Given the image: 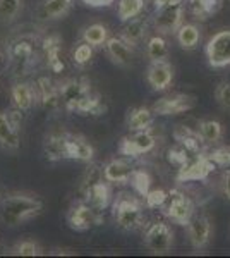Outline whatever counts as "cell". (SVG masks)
Here are the masks:
<instances>
[{
  "label": "cell",
  "mask_w": 230,
  "mask_h": 258,
  "mask_svg": "<svg viewBox=\"0 0 230 258\" xmlns=\"http://www.w3.org/2000/svg\"><path fill=\"white\" fill-rule=\"evenodd\" d=\"M41 210L43 202L35 195L14 191L0 197V220L7 227H18L26 220L38 217Z\"/></svg>",
  "instance_id": "cell-1"
},
{
  "label": "cell",
  "mask_w": 230,
  "mask_h": 258,
  "mask_svg": "<svg viewBox=\"0 0 230 258\" xmlns=\"http://www.w3.org/2000/svg\"><path fill=\"white\" fill-rule=\"evenodd\" d=\"M7 57H9V64L14 76H28L38 60L36 59L38 53L35 50L31 36H21L12 41L7 50Z\"/></svg>",
  "instance_id": "cell-2"
},
{
  "label": "cell",
  "mask_w": 230,
  "mask_h": 258,
  "mask_svg": "<svg viewBox=\"0 0 230 258\" xmlns=\"http://www.w3.org/2000/svg\"><path fill=\"white\" fill-rule=\"evenodd\" d=\"M114 219L117 226L124 231H137L144 224L143 207L136 198L119 195L114 202Z\"/></svg>",
  "instance_id": "cell-3"
},
{
  "label": "cell",
  "mask_w": 230,
  "mask_h": 258,
  "mask_svg": "<svg viewBox=\"0 0 230 258\" xmlns=\"http://www.w3.org/2000/svg\"><path fill=\"white\" fill-rule=\"evenodd\" d=\"M162 209L165 217L179 224V226H187L191 219L194 217V205H192L191 198L179 189L169 191V198Z\"/></svg>",
  "instance_id": "cell-4"
},
{
  "label": "cell",
  "mask_w": 230,
  "mask_h": 258,
  "mask_svg": "<svg viewBox=\"0 0 230 258\" xmlns=\"http://www.w3.org/2000/svg\"><path fill=\"white\" fill-rule=\"evenodd\" d=\"M67 224L76 232L90 231L95 226L102 224V212L96 210L88 202H83L81 200L74 207H70V210L67 212Z\"/></svg>",
  "instance_id": "cell-5"
},
{
  "label": "cell",
  "mask_w": 230,
  "mask_h": 258,
  "mask_svg": "<svg viewBox=\"0 0 230 258\" xmlns=\"http://www.w3.org/2000/svg\"><path fill=\"white\" fill-rule=\"evenodd\" d=\"M58 90H60L62 105L69 112H76L79 103L93 91L91 83L86 78H76V80H65L58 83Z\"/></svg>",
  "instance_id": "cell-6"
},
{
  "label": "cell",
  "mask_w": 230,
  "mask_h": 258,
  "mask_svg": "<svg viewBox=\"0 0 230 258\" xmlns=\"http://www.w3.org/2000/svg\"><path fill=\"white\" fill-rule=\"evenodd\" d=\"M208 64L215 69H221L230 66V31H218L213 35L206 45Z\"/></svg>",
  "instance_id": "cell-7"
},
{
  "label": "cell",
  "mask_w": 230,
  "mask_h": 258,
  "mask_svg": "<svg viewBox=\"0 0 230 258\" xmlns=\"http://www.w3.org/2000/svg\"><path fill=\"white\" fill-rule=\"evenodd\" d=\"M155 136L146 131H132V135L124 136L119 143V153L124 157H141L144 153H149L155 148Z\"/></svg>",
  "instance_id": "cell-8"
},
{
  "label": "cell",
  "mask_w": 230,
  "mask_h": 258,
  "mask_svg": "<svg viewBox=\"0 0 230 258\" xmlns=\"http://www.w3.org/2000/svg\"><path fill=\"white\" fill-rule=\"evenodd\" d=\"M144 246L148 249H151L153 253H167L170 251L174 244V232L167 224L163 222H157V224H151L148 229L144 231Z\"/></svg>",
  "instance_id": "cell-9"
},
{
  "label": "cell",
  "mask_w": 230,
  "mask_h": 258,
  "mask_svg": "<svg viewBox=\"0 0 230 258\" xmlns=\"http://www.w3.org/2000/svg\"><path fill=\"white\" fill-rule=\"evenodd\" d=\"M182 16L184 7L182 4H174V6L160 7L155 12L153 26L160 35H170V33H177L179 28L182 26Z\"/></svg>",
  "instance_id": "cell-10"
},
{
  "label": "cell",
  "mask_w": 230,
  "mask_h": 258,
  "mask_svg": "<svg viewBox=\"0 0 230 258\" xmlns=\"http://www.w3.org/2000/svg\"><path fill=\"white\" fill-rule=\"evenodd\" d=\"M196 98L192 95H184L177 93L172 97H163L153 103V112L155 115H177L184 114V112L194 109Z\"/></svg>",
  "instance_id": "cell-11"
},
{
  "label": "cell",
  "mask_w": 230,
  "mask_h": 258,
  "mask_svg": "<svg viewBox=\"0 0 230 258\" xmlns=\"http://www.w3.org/2000/svg\"><path fill=\"white\" fill-rule=\"evenodd\" d=\"M35 91H36V103H40L45 110L55 112L60 109L62 98L60 90H58V83H53L50 78L41 76L35 81Z\"/></svg>",
  "instance_id": "cell-12"
},
{
  "label": "cell",
  "mask_w": 230,
  "mask_h": 258,
  "mask_svg": "<svg viewBox=\"0 0 230 258\" xmlns=\"http://www.w3.org/2000/svg\"><path fill=\"white\" fill-rule=\"evenodd\" d=\"M216 169V164L208 155H198V159L191 160L187 165L179 169L177 181L189 182V181H204L213 170Z\"/></svg>",
  "instance_id": "cell-13"
},
{
  "label": "cell",
  "mask_w": 230,
  "mask_h": 258,
  "mask_svg": "<svg viewBox=\"0 0 230 258\" xmlns=\"http://www.w3.org/2000/svg\"><path fill=\"white\" fill-rule=\"evenodd\" d=\"M174 68L167 60H151L146 71V81L155 91H163L172 85Z\"/></svg>",
  "instance_id": "cell-14"
},
{
  "label": "cell",
  "mask_w": 230,
  "mask_h": 258,
  "mask_svg": "<svg viewBox=\"0 0 230 258\" xmlns=\"http://www.w3.org/2000/svg\"><path fill=\"white\" fill-rule=\"evenodd\" d=\"M213 226L211 220L206 215H198V217H192L191 222L187 224V236H189V243L192 248L203 249L210 243L211 239Z\"/></svg>",
  "instance_id": "cell-15"
},
{
  "label": "cell",
  "mask_w": 230,
  "mask_h": 258,
  "mask_svg": "<svg viewBox=\"0 0 230 258\" xmlns=\"http://www.w3.org/2000/svg\"><path fill=\"white\" fill-rule=\"evenodd\" d=\"M43 153L48 162L67 160V131L48 133L43 140Z\"/></svg>",
  "instance_id": "cell-16"
},
{
  "label": "cell",
  "mask_w": 230,
  "mask_h": 258,
  "mask_svg": "<svg viewBox=\"0 0 230 258\" xmlns=\"http://www.w3.org/2000/svg\"><path fill=\"white\" fill-rule=\"evenodd\" d=\"M105 52L114 64L120 68H127L132 64V47L122 36H112L105 43Z\"/></svg>",
  "instance_id": "cell-17"
},
{
  "label": "cell",
  "mask_w": 230,
  "mask_h": 258,
  "mask_svg": "<svg viewBox=\"0 0 230 258\" xmlns=\"http://www.w3.org/2000/svg\"><path fill=\"white\" fill-rule=\"evenodd\" d=\"M41 50H43L45 60L52 73H62L65 69V64L62 60V38L58 35H48L41 41Z\"/></svg>",
  "instance_id": "cell-18"
},
{
  "label": "cell",
  "mask_w": 230,
  "mask_h": 258,
  "mask_svg": "<svg viewBox=\"0 0 230 258\" xmlns=\"http://www.w3.org/2000/svg\"><path fill=\"white\" fill-rule=\"evenodd\" d=\"M74 0H41L36 9V18L41 21H58L72 11Z\"/></svg>",
  "instance_id": "cell-19"
},
{
  "label": "cell",
  "mask_w": 230,
  "mask_h": 258,
  "mask_svg": "<svg viewBox=\"0 0 230 258\" xmlns=\"http://www.w3.org/2000/svg\"><path fill=\"white\" fill-rule=\"evenodd\" d=\"M95 157V148L83 135L67 133V160L91 162Z\"/></svg>",
  "instance_id": "cell-20"
},
{
  "label": "cell",
  "mask_w": 230,
  "mask_h": 258,
  "mask_svg": "<svg viewBox=\"0 0 230 258\" xmlns=\"http://www.w3.org/2000/svg\"><path fill=\"white\" fill-rule=\"evenodd\" d=\"M132 172H134V165L127 159H114L103 167V177L108 182H115V184L129 182Z\"/></svg>",
  "instance_id": "cell-21"
},
{
  "label": "cell",
  "mask_w": 230,
  "mask_h": 258,
  "mask_svg": "<svg viewBox=\"0 0 230 258\" xmlns=\"http://www.w3.org/2000/svg\"><path fill=\"white\" fill-rule=\"evenodd\" d=\"M146 33H148V19L143 14L136 16V18L129 19L124 23L122 30H120V36L127 41L131 47H136L144 40Z\"/></svg>",
  "instance_id": "cell-22"
},
{
  "label": "cell",
  "mask_w": 230,
  "mask_h": 258,
  "mask_svg": "<svg viewBox=\"0 0 230 258\" xmlns=\"http://www.w3.org/2000/svg\"><path fill=\"white\" fill-rule=\"evenodd\" d=\"M11 100L12 105L18 107L23 112H28L33 109L36 103V91L35 86L29 83H16L11 88Z\"/></svg>",
  "instance_id": "cell-23"
},
{
  "label": "cell",
  "mask_w": 230,
  "mask_h": 258,
  "mask_svg": "<svg viewBox=\"0 0 230 258\" xmlns=\"http://www.w3.org/2000/svg\"><path fill=\"white\" fill-rule=\"evenodd\" d=\"M0 147L12 152L21 147L19 129L11 122L7 112H0Z\"/></svg>",
  "instance_id": "cell-24"
},
{
  "label": "cell",
  "mask_w": 230,
  "mask_h": 258,
  "mask_svg": "<svg viewBox=\"0 0 230 258\" xmlns=\"http://www.w3.org/2000/svg\"><path fill=\"white\" fill-rule=\"evenodd\" d=\"M110 200H112L110 184H108L107 179H102V181L96 182L93 188L88 191L83 202H88L90 205H93L96 210L103 212L108 205H110Z\"/></svg>",
  "instance_id": "cell-25"
},
{
  "label": "cell",
  "mask_w": 230,
  "mask_h": 258,
  "mask_svg": "<svg viewBox=\"0 0 230 258\" xmlns=\"http://www.w3.org/2000/svg\"><path fill=\"white\" fill-rule=\"evenodd\" d=\"M174 138L179 141V145L184 147L191 155H201V145L204 141L198 133L191 131L186 126H175L174 129Z\"/></svg>",
  "instance_id": "cell-26"
},
{
  "label": "cell",
  "mask_w": 230,
  "mask_h": 258,
  "mask_svg": "<svg viewBox=\"0 0 230 258\" xmlns=\"http://www.w3.org/2000/svg\"><path fill=\"white\" fill-rule=\"evenodd\" d=\"M155 112L148 107H136L127 114V127L131 131H146L153 126Z\"/></svg>",
  "instance_id": "cell-27"
},
{
  "label": "cell",
  "mask_w": 230,
  "mask_h": 258,
  "mask_svg": "<svg viewBox=\"0 0 230 258\" xmlns=\"http://www.w3.org/2000/svg\"><path fill=\"white\" fill-rule=\"evenodd\" d=\"M221 6H223V0H189V9L196 19H208L213 14H216Z\"/></svg>",
  "instance_id": "cell-28"
},
{
  "label": "cell",
  "mask_w": 230,
  "mask_h": 258,
  "mask_svg": "<svg viewBox=\"0 0 230 258\" xmlns=\"http://www.w3.org/2000/svg\"><path fill=\"white\" fill-rule=\"evenodd\" d=\"M107 112V105L98 93L91 91L88 97L79 103L76 114L79 115H103Z\"/></svg>",
  "instance_id": "cell-29"
},
{
  "label": "cell",
  "mask_w": 230,
  "mask_h": 258,
  "mask_svg": "<svg viewBox=\"0 0 230 258\" xmlns=\"http://www.w3.org/2000/svg\"><path fill=\"white\" fill-rule=\"evenodd\" d=\"M177 41L182 48L186 50H192L198 47L199 40H201V33H199V28L196 24H182L181 28L177 30Z\"/></svg>",
  "instance_id": "cell-30"
},
{
  "label": "cell",
  "mask_w": 230,
  "mask_h": 258,
  "mask_svg": "<svg viewBox=\"0 0 230 258\" xmlns=\"http://www.w3.org/2000/svg\"><path fill=\"white\" fill-rule=\"evenodd\" d=\"M102 179H105L103 177V169L96 164H91L90 167L86 169V172L83 174L81 181H79V186H78V193H79V197H81V200H85L88 191L93 188L96 182L102 181Z\"/></svg>",
  "instance_id": "cell-31"
},
{
  "label": "cell",
  "mask_w": 230,
  "mask_h": 258,
  "mask_svg": "<svg viewBox=\"0 0 230 258\" xmlns=\"http://www.w3.org/2000/svg\"><path fill=\"white\" fill-rule=\"evenodd\" d=\"M144 6H146V0H117V14H119V19L125 23V21L143 14Z\"/></svg>",
  "instance_id": "cell-32"
},
{
  "label": "cell",
  "mask_w": 230,
  "mask_h": 258,
  "mask_svg": "<svg viewBox=\"0 0 230 258\" xmlns=\"http://www.w3.org/2000/svg\"><path fill=\"white\" fill-rule=\"evenodd\" d=\"M108 40V31L103 24L100 23H95V24H90L88 28H85L83 31V41L91 47H105Z\"/></svg>",
  "instance_id": "cell-33"
},
{
  "label": "cell",
  "mask_w": 230,
  "mask_h": 258,
  "mask_svg": "<svg viewBox=\"0 0 230 258\" xmlns=\"http://www.w3.org/2000/svg\"><path fill=\"white\" fill-rule=\"evenodd\" d=\"M198 135L201 136L204 143L213 145L221 140L223 129H221V124L218 120H201L198 126Z\"/></svg>",
  "instance_id": "cell-34"
},
{
  "label": "cell",
  "mask_w": 230,
  "mask_h": 258,
  "mask_svg": "<svg viewBox=\"0 0 230 258\" xmlns=\"http://www.w3.org/2000/svg\"><path fill=\"white\" fill-rule=\"evenodd\" d=\"M146 53L151 60H165L169 57V43L163 36H151L146 45Z\"/></svg>",
  "instance_id": "cell-35"
},
{
  "label": "cell",
  "mask_w": 230,
  "mask_h": 258,
  "mask_svg": "<svg viewBox=\"0 0 230 258\" xmlns=\"http://www.w3.org/2000/svg\"><path fill=\"white\" fill-rule=\"evenodd\" d=\"M11 255L14 256H40L43 255V248L35 239H23L11 248Z\"/></svg>",
  "instance_id": "cell-36"
},
{
  "label": "cell",
  "mask_w": 230,
  "mask_h": 258,
  "mask_svg": "<svg viewBox=\"0 0 230 258\" xmlns=\"http://www.w3.org/2000/svg\"><path fill=\"white\" fill-rule=\"evenodd\" d=\"M24 0H0V19L4 23H14L23 12Z\"/></svg>",
  "instance_id": "cell-37"
},
{
  "label": "cell",
  "mask_w": 230,
  "mask_h": 258,
  "mask_svg": "<svg viewBox=\"0 0 230 258\" xmlns=\"http://www.w3.org/2000/svg\"><path fill=\"white\" fill-rule=\"evenodd\" d=\"M129 182H131V186L134 188L136 193L143 198L149 193V188H151V177H149V174L143 169H134Z\"/></svg>",
  "instance_id": "cell-38"
},
{
  "label": "cell",
  "mask_w": 230,
  "mask_h": 258,
  "mask_svg": "<svg viewBox=\"0 0 230 258\" xmlns=\"http://www.w3.org/2000/svg\"><path fill=\"white\" fill-rule=\"evenodd\" d=\"M167 159L172 165H175L177 169L184 167V165H187L191 162V153L187 152L184 147H177V148H172L169 150V153H167Z\"/></svg>",
  "instance_id": "cell-39"
},
{
  "label": "cell",
  "mask_w": 230,
  "mask_h": 258,
  "mask_svg": "<svg viewBox=\"0 0 230 258\" xmlns=\"http://www.w3.org/2000/svg\"><path fill=\"white\" fill-rule=\"evenodd\" d=\"M91 59H93V47L85 43V41L72 50V60L76 66H81L83 68V66H86L88 62H91Z\"/></svg>",
  "instance_id": "cell-40"
},
{
  "label": "cell",
  "mask_w": 230,
  "mask_h": 258,
  "mask_svg": "<svg viewBox=\"0 0 230 258\" xmlns=\"http://www.w3.org/2000/svg\"><path fill=\"white\" fill-rule=\"evenodd\" d=\"M169 198V191L165 189H149V193L144 197L146 207L148 209H162Z\"/></svg>",
  "instance_id": "cell-41"
},
{
  "label": "cell",
  "mask_w": 230,
  "mask_h": 258,
  "mask_svg": "<svg viewBox=\"0 0 230 258\" xmlns=\"http://www.w3.org/2000/svg\"><path fill=\"white\" fill-rule=\"evenodd\" d=\"M215 98H216V102L220 103L221 109L230 112V81L220 83V85L216 86Z\"/></svg>",
  "instance_id": "cell-42"
},
{
  "label": "cell",
  "mask_w": 230,
  "mask_h": 258,
  "mask_svg": "<svg viewBox=\"0 0 230 258\" xmlns=\"http://www.w3.org/2000/svg\"><path fill=\"white\" fill-rule=\"evenodd\" d=\"M208 157L220 167H230V147H220L208 153Z\"/></svg>",
  "instance_id": "cell-43"
},
{
  "label": "cell",
  "mask_w": 230,
  "mask_h": 258,
  "mask_svg": "<svg viewBox=\"0 0 230 258\" xmlns=\"http://www.w3.org/2000/svg\"><path fill=\"white\" fill-rule=\"evenodd\" d=\"M7 115H9L11 122L14 124L16 127L21 129V126H23V110L18 109V107L12 105L9 110H7Z\"/></svg>",
  "instance_id": "cell-44"
},
{
  "label": "cell",
  "mask_w": 230,
  "mask_h": 258,
  "mask_svg": "<svg viewBox=\"0 0 230 258\" xmlns=\"http://www.w3.org/2000/svg\"><path fill=\"white\" fill-rule=\"evenodd\" d=\"M81 2L90 7H110L115 0H81Z\"/></svg>",
  "instance_id": "cell-45"
},
{
  "label": "cell",
  "mask_w": 230,
  "mask_h": 258,
  "mask_svg": "<svg viewBox=\"0 0 230 258\" xmlns=\"http://www.w3.org/2000/svg\"><path fill=\"white\" fill-rule=\"evenodd\" d=\"M223 195L225 198L230 200V167H227L223 174Z\"/></svg>",
  "instance_id": "cell-46"
},
{
  "label": "cell",
  "mask_w": 230,
  "mask_h": 258,
  "mask_svg": "<svg viewBox=\"0 0 230 258\" xmlns=\"http://www.w3.org/2000/svg\"><path fill=\"white\" fill-rule=\"evenodd\" d=\"M155 4V9H160V7L174 6V4H182V0H151Z\"/></svg>",
  "instance_id": "cell-47"
},
{
  "label": "cell",
  "mask_w": 230,
  "mask_h": 258,
  "mask_svg": "<svg viewBox=\"0 0 230 258\" xmlns=\"http://www.w3.org/2000/svg\"><path fill=\"white\" fill-rule=\"evenodd\" d=\"M53 255H72V253H70V251H67V249H53Z\"/></svg>",
  "instance_id": "cell-48"
},
{
  "label": "cell",
  "mask_w": 230,
  "mask_h": 258,
  "mask_svg": "<svg viewBox=\"0 0 230 258\" xmlns=\"http://www.w3.org/2000/svg\"><path fill=\"white\" fill-rule=\"evenodd\" d=\"M0 62H2V53H0Z\"/></svg>",
  "instance_id": "cell-49"
}]
</instances>
